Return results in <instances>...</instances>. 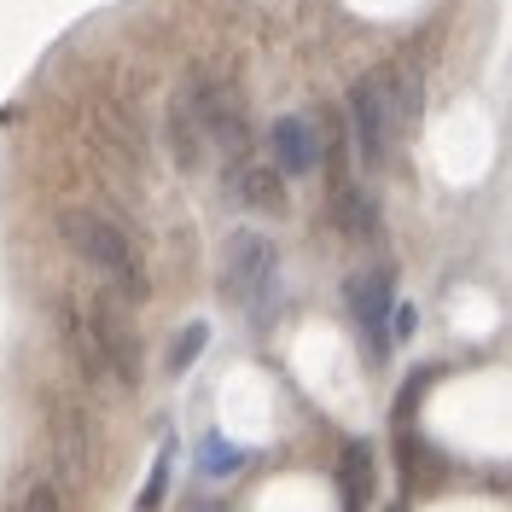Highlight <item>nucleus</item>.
<instances>
[{"label": "nucleus", "mask_w": 512, "mask_h": 512, "mask_svg": "<svg viewBox=\"0 0 512 512\" xmlns=\"http://www.w3.org/2000/svg\"><path fill=\"white\" fill-rule=\"evenodd\" d=\"M59 233H64V245L111 286V297H123V303H140V297H146L140 251H134V239H128L111 216H94V210H59Z\"/></svg>", "instance_id": "nucleus-1"}, {"label": "nucleus", "mask_w": 512, "mask_h": 512, "mask_svg": "<svg viewBox=\"0 0 512 512\" xmlns=\"http://www.w3.org/2000/svg\"><path fill=\"white\" fill-rule=\"evenodd\" d=\"M64 326H70V350L94 384H117V390L140 384V344H134L128 320L111 309V297L94 303L88 315H70Z\"/></svg>", "instance_id": "nucleus-2"}, {"label": "nucleus", "mask_w": 512, "mask_h": 512, "mask_svg": "<svg viewBox=\"0 0 512 512\" xmlns=\"http://www.w3.org/2000/svg\"><path fill=\"white\" fill-rule=\"evenodd\" d=\"M216 286L233 309H245L256 326H268L274 320V297H280V251H274V239H262V233H233L222 251V274H216Z\"/></svg>", "instance_id": "nucleus-3"}, {"label": "nucleus", "mask_w": 512, "mask_h": 512, "mask_svg": "<svg viewBox=\"0 0 512 512\" xmlns=\"http://www.w3.org/2000/svg\"><path fill=\"white\" fill-rule=\"evenodd\" d=\"M350 128H355V146H361V163H373V169L390 158L396 134H408L402 111H396V94H390V70L361 76L350 88Z\"/></svg>", "instance_id": "nucleus-4"}, {"label": "nucleus", "mask_w": 512, "mask_h": 512, "mask_svg": "<svg viewBox=\"0 0 512 512\" xmlns=\"http://www.w3.org/2000/svg\"><path fill=\"white\" fill-rule=\"evenodd\" d=\"M390 303H396V286H390L384 268H361L350 286H344V309H350V320L361 326L373 361H379L384 344H390Z\"/></svg>", "instance_id": "nucleus-5"}, {"label": "nucleus", "mask_w": 512, "mask_h": 512, "mask_svg": "<svg viewBox=\"0 0 512 512\" xmlns=\"http://www.w3.org/2000/svg\"><path fill=\"white\" fill-rule=\"evenodd\" d=\"M192 105H198V117H204L210 146H222V152H233V158H245V111H239V94L222 88V82H192Z\"/></svg>", "instance_id": "nucleus-6"}, {"label": "nucleus", "mask_w": 512, "mask_h": 512, "mask_svg": "<svg viewBox=\"0 0 512 512\" xmlns=\"http://www.w3.org/2000/svg\"><path fill=\"white\" fill-rule=\"evenodd\" d=\"M227 198H233L239 210L280 216V210H286V175L262 158H233L227 163Z\"/></svg>", "instance_id": "nucleus-7"}, {"label": "nucleus", "mask_w": 512, "mask_h": 512, "mask_svg": "<svg viewBox=\"0 0 512 512\" xmlns=\"http://www.w3.org/2000/svg\"><path fill=\"white\" fill-rule=\"evenodd\" d=\"M268 152H274V169L280 175H315L320 169V128L315 117H303V111H286L280 123L268 128Z\"/></svg>", "instance_id": "nucleus-8"}, {"label": "nucleus", "mask_w": 512, "mask_h": 512, "mask_svg": "<svg viewBox=\"0 0 512 512\" xmlns=\"http://www.w3.org/2000/svg\"><path fill=\"white\" fill-rule=\"evenodd\" d=\"M163 140H169V158L181 163V169H198V163H204L210 134H204V117H198V105H192V88L169 99V111H163Z\"/></svg>", "instance_id": "nucleus-9"}, {"label": "nucleus", "mask_w": 512, "mask_h": 512, "mask_svg": "<svg viewBox=\"0 0 512 512\" xmlns=\"http://www.w3.org/2000/svg\"><path fill=\"white\" fill-rule=\"evenodd\" d=\"M332 222L344 227V239H361V245H379V198L361 187H338V198H332Z\"/></svg>", "instance_id": "nucleus-10"}, {"label": "nucleus", "mask_w": 512, "mask_h": 512, "mask_svg": "<svg viewBox=\"0 0 512 512\" xmlns=\"http://www.w3.org/2000/svg\"><path fill=\"white\" fill-rule=\"evenodd\" d=\"M338 489H344V512H361L367 495H373V448L350 443L344 460H338Z\"/></svg>", "instance_id": "nucleus-11"}, {"label": "nucleus", "mask_w": 512, "mask_h": 512, "mask_svg": "<svg viewBox=\"0 0 512 512\" xmlns=\"http://www.w3.org/2000/svg\"><path fill=\"white\" fill-rule=\"evenodd\" d=\"M239 460H245V454L227 448L222 437H204V448H198V472H204V478H227V472H239Z\"/></svg>", "instance_id": "nucleus-12"}, {"label": "nucleus", "mask_w": 512, "mask_h": 512, "mask_svg": "<svg viewBox=\"0 0 512 512\" xmlns=\"http://www.w3.org/2000/svg\"><path fill=\"white\" fill-rule=\"evenodd\" d=\"M210 344V326L204 320H192V326H181V338H175V350H169V373H187L192 355Z\"/></svg>", "instance_id": "nucleus-13"}, {"label": "nucleus", "mask_w": 512, "mask_h": 512, "mask_svg": "<svg viewBox=\"0 0 512 512\" xmlns=\"http://www.w3.org/2000/svg\"><path fill=\"white\" fill-rule=\"evenodd\" d=\"M12 512H64L59 507V489H53V483H30V489H24V501H18Z\"/></svg>", "instance_id": "nucleus-14"}]
</instances>
